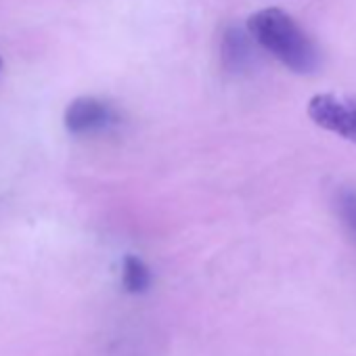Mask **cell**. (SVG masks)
<instances>
[{
  "instance_id": "3",
  "label": "cell",
  "mask_w": 356,
  "mask_h": 356,
  "mask_svg": "<svg viewBox=\"0 0 356 356\" xmlns=\"http://www.w3.org/2000/svg\"><path fill=\"white\" fill-rule=\"evenodd\" d=\"M120 113L118 109L99 99V97H78L74 99L63 115V124L67 132L76 136H86V134H99L105 132L113 126H118Z\"/></svg>"
},
{
  "instance_id": "1",
  "label": "cell",
  "mask_w": 356,
  "mask_h": 356,
  "mask_svg": "<svg viewBox=\"0 0 356 356\" xmlns=\"http://www.w3.org/2000/svg\"><path fill=\"white\" fill-rule=\"evenodd\" d=\"M245 30L260 49L293 74L310 76L321 67V53L314 40L287 11L279 7L260 9L248 19Z\"/></svg>"
},
{
  "instance_id": "5",
  "label": "cell",
  "mask_w": 356,
  "mask_h": 356,
  "mask_svg": "<svg viewBox=\"0 0 356 356\" xmlns=\"http://www.w3.org/2000/svg\"><path fill=\"white\" fill-rule=\"evenodd\" d=\"M122 285L128 293H145L151 287V270L138 256H126L122 262Z\"/></svg>"
},
{
  "instance_id": "4",
  "label": "cell",
  "mask_w": 356,
  "mask_h": 356,
  "mask_svg": "<svg viewBox=\"0 0 356 356\" xmlns=\"http://www.w3.org/2000/svg\"><path fill=\"white\" fill-rule=\"evenodd\" d=\"M252 44H254V38L250 36L248 30H241L237 26L227 28L220 40L222 65L235 74L248 70L252 65Z\"/></svg>"
},
{
  "instance_id": "2",
  "label": "cell",
  "mask_w": 356,
  "mask_h": 356,
  "mask_svg": "<svg viewBox=\"0 0 356 356\" xmlns=\"http://www.w3.org/2000/svg\"><path fill=\"white\" fill-rule=\"evenodd\" d=\"M308 118L318 128L356 145V99L318 92L308 101Z\"/></svg>"
},
{
  "instance_id": "6",
  "label": "cell",
  "mask_w": 356,
  "mask_h": 356,
  "mask_svg": "<svg viewBox=\"0 0 356 356\" xmlns=\"http://www.w3.org/2000/svg\"><path fill=\"white\" fill-rule=\"evenodd\" d=\"M335 208L343 227L356 239V189H341L335 197Z\"/></svg>"
},
{
  "instance_id": "7",
  "label": "cell",
  "mask_w": 356,
  "mask_h": 356,
  "mask_svg": "<svg viewBox=\"0 0 356 356\" xmlns=\"http://www.w3.org/2000/svg\"><path fill=\"white\" fill-rule=\"evenodd\" d=\"M0 67H3V57H0Z\"/></svg>"
}]
</instances>
